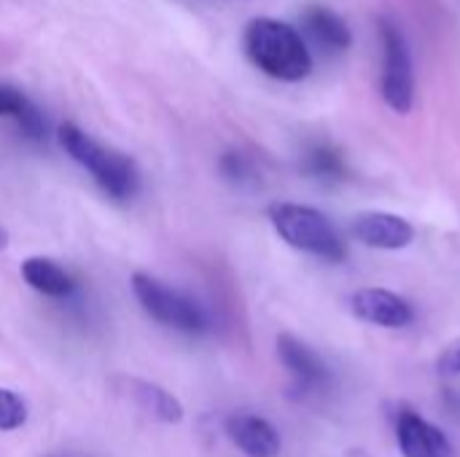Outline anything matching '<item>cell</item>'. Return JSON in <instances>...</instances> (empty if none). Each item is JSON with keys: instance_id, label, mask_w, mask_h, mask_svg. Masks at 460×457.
I'll return each instance as SVG.
<instances>
[{"instance_id": "cell-9", "label": "cell", "mask_w": 460, "mask_h": 457, "mask_svg": "<svg viewBox=\"0 0 460 457\" xmlns=\"http://www.w3.org/2000/svg\"><path fill=\"white\" fill-rule=\"evenodd\" d=\"M350 310L358 321L380 329H407L415 321V307L385 288H364L350 296Z\"/></svg>"}, {"instance_id": "cell-4", "label": "cell", "mask_w": 460, "mask_h": 457, "mask_svg": "<svg viewBox=\"0 0 460 457\" xmlns=\"http://www.w3.org/2000/svg\"><path fill=\"white\" fill-rule=\"evenodd\" d=\"M132 294L140 302L143 312L167 329H175L183 334H205L210 329V318L194 296H189L178 288H170L151 275L135 272Z\"/></svg>"}, {"instance_id": "cell-6", "label": "cell", "mask_w": 460, "mask_h": 457, "mask_svg": "<svg viewBox=\"0 0 460 457\" xmlns=\"http://www.w3.org/2000/svg\"><path fill=\"white\" fill-rule=\"evenodd\" d=\"M278 358L283 364V369L291 374L294 380V393L296 396H313L318 391H326L332 382V372L323 364V358L305 345L299 337L294 334H280L278 337Z\"/></svg>"}, {"instance_id": "cell-19", "label": "cell", "mask_w": 460, "mask_h": 457, "mask_svg": "<svg viewBox=\"0 0 460 457\" xmlns=\"http://www.w3.org/2000/svg\"><path fill=\"white\" fill-rule=\"evenodd\" d=\"M5 248H8V232L0 226V250H5Z\"/></svg>"}, {"instance_id": "cell-17", "label": "cell", "mask_w": 460, "mask_h": 457, "mask_svg": "<svg viewBox=\"0 0 460 457\" xmlns=\"http://www.w3.org/2000/svg\"><path fill=\"white\" fill-rule=\"evenodd\" d=\"M218 167H221V175H224L226 180L237 183V186L253 180V164H251V159H248L245 154H240V151H226V154L221 156Z\"/></svg>"}, {"instance_id": "cell-11", "label": "cell", "mask_w": 460, "mask_h": 457, "mask_svg": "<svg viewBox=\"0 0 460 457\" xmlns=\"http://www.w3.org/2000/svg\"><path fill=\"white\" fill-rule=\"evenodd\" d=\"M121 393L148 417L159 420V423H167V426H178L183 420V404L167 393L164 388L154 385V382H146V380H121Z\"/></svg>"}, {"instance_id": "cell-8", "label": "cell", "mask_w": 460, "mask_h": 457, "mask_svg": "<svg viewBox=\"0 0 460 457\" xmlns=\"http://www.w3.org/2000/svg\"><path fill=\"white\" fill-rule=\"evenodd\" d=\"M353 237L375 250H402L412 245L415 240V226L388 210H364L353 218L350 226Z\"/></svg>"}, {"instance_id": "cell-10", "label": "cell", "mask_w": 460, "mask_h": 457, "mask_svg": "<svg viewBox=\"0 0 460 457\" xmlns=\"http://www.w3.org/2000/svg\"><path fill=\"white\" fill-rule=\"evenodd\" d=\"M224 431L229 436V442L243 453L245 457H278L283 439L278 434V428L259 415L251 412H234L226 417Z\"/></svg>"}, {"instance_id": "cell-20", "label": "cell", "mask_w": 460, "mask_h": 457, "mask_svg": "<svg viewBox=\"0 0 460 457\" xmlns=\"http://www.w3.org/2000/svg\"><path fill=\"white\" fill-rule=\"evenodd\" d=\"M51 457H75V455H51Z\"/></svg>"}, {"instance_id": "cell-12", "label": "cell", "mask_w": 460, "mask_h": 457, "mask_svg": "<svg viewBox=\"0 0 460 457\" xmlns=\"http://www.w3.org/2000/svg\"><path fill=\"white\" fill-rule=\"evenodd\" d=\"M22 277L32 291H38L49 299H70L75 294L73 275L43 256H32V259L22 261Z\"/></svg>"}, {"instance_id": "cell-2", "label": "cell", "mask_w": 460, "mask_h": 457, "mask_svg": "<svg viewBox=\"0 0 460 457\" xmlns=\"http://www.w3.org/2000/svg\"><path fill=\"white\" fill-rule=\"evenodd\" d=\"M267 218L286 245L323 261H334V264L345 261L348 256L345 240L340 237L329 215L321 213L318 207L299 205V202H272L267 207Z\"/></svg>"}, {"instance_id": "cell-16", "label": "cell", "mask_w": 460, "mask_h": 457, "mask_svg": "<svg viewBox=\"0 0 460 457\" xmlns=\"http://www.w3.org/2000/svg\"><path fill=\"white\" fill-rule=\"evenodd\" d=\"M27 423V404L19 393L0 388V431H19Z\"/></svg>"}, {"instance_id": "cell-7", "label": "cell", "mask_w": 460, "mask_h": 457, "mask_svg": "<svg viewBox=\"0 0 460 457\" xmlns=\"http://www.w3.org/2000/svg\"><path fill=\"white\" fill-rule=\"evenodd\" d=\"M396 444L404 457H458L447 434L415 409H399Z\"/></svg>"}, {"instance_id": "cell-3", "label": "cell", "mask_w": 460, "mask_h": 457, "mask_svg": "<svg viewBox=\"0 0 460 457\" xmlns=\"http://www.w3.org/2000/svg\"><path fill=\"white\" fill-rule=\"evenodd\" d=\"M57 137H59V145L65 148V154L73 162H78L111 199L135 197L140 175L129 156L113 151V148H105L102 143L89 137L75 124H62L57 129Z\"/></svg>"}, {"instance_id": "cell-15", "label": "cell", "mask_w": 460, "mask_h": 457, "mask_svg": "<svg viewBox=\"0 0 460 457\" xmlns=\"http://www.w3.org/2000/svg\"><path fill=\"white\" fill-rule=\"evenodd\" d=\"M302 170L321 183H340L348 178V164L334 145H313L302 159Z\"/></svg>"}, {"instance_id": "cell-1", "label": "cell", "mask_w": 460, "mask_h": 457, "mask_svg": "<svg viewBox=\"0 0 460 457\" xmlns=\"http://www.w3.org/2000/svg\"><path fill=\"white\" fill-rule=\"evenodd\" d=\"M245 54L248 59L278 81H305L313 73V54L305 38L286 22L259 16L245 27Z\"/></svg>"}, {"instance_id": "cell-14", "label": "cell", "mask_w": 460, "mask_h": 457, "mask_svg": "<svg viewBox=\"0 0 460 457\" xmlns=\"http://www.w3.org/2000/svg\"><path fill=\"white\" fill-rule=\"evenodd\" d=\"M0 116L13 119L16 127L22 129V135L30 137V140H43L46 137L43 113L32 105V100L24 92L13 89L8 83H0Z\"/></svg>"}, {"instance_id": "cell-13", "label": "cell", "mask_w": 460, "mask_h": 457, "mask_svg": "<svg viewBox=\"0 0 460 457\" xmlns=\"http://www.w3.org/2000/svg\"><path fill=\"white\" fill-rule=\"evenodd\" d=\"M305 32L326 51H345L353 43L350 27L340 13H334L326 5H313L305 11Z\"/></svg>"}, {"instance_id": "cell-18", "label": "cell", "mask_w": 460, "mask_h": 457, "mask_svg": "<svg viewBox=\"0 0 460 457\" xmlns=\"http://www.w3.org/2000/svg\"><path fill=\"white\" fill-rule=\"evenodd\" d=\"M437 369H439L442 374H447V377H460V339L450 342V345L439 353Z\"/></svg>"}, {"instance_id": "cell-5", "label": "cell", "mask_w": 460, "mask_h": 457, "mask_svg": "<svg viewBox=\"0 0 460 457\" xmlns=\"http://www.w3.org/2000/svg\"><path fill=\"white\" fill-rule=\"evenodd\" d=\"M380 40H383V78L380 92L391 110L410 113L415 102V67L407 35L402 27L383 16L380 19Z\"/></svg>"}]
</instances>
